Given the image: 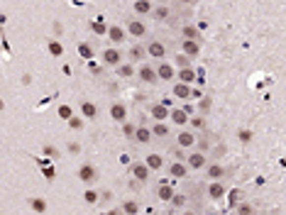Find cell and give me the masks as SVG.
I'll return each instance as SVG.
<instances>
[{
	"label": "cell",
	"mask_w": 286,
	"mask_h": 215,
	"mask_svg": "<svg viewBox=\"0 0 286 215\" xmlns=\"http://www.w3.org/2000/svg\"><path fill=\"white\" fill-rule=\"evenodd\" d=\"M203 137H198V132L196 130H186V127H181L179 132H176V147L179 149H198V144H201Z\"/></svg>",
	"instance_id": "cell-1"
},
{
	"label": "cell",
	"mask_w": 286,
	"mask_h": 215,
	"mask_svg": "<svg viewBox=\"0 0 286 215\" xmlns=\"http://www.w3.org/2000/svg\"><path fill=\"white\" fill-rule=\"evenodd\" d=\"M147 57L152 61H166L169 57V44L164 39H149L147 42Z\"/></svg>",
	"instance_id": "cell-2"
},
{
	"label": "cell",
	"mask_w": 286,
	"mask_h": 215,
	"mask_svg": "<svg viewBox=\"0 0 286 215\" xmlns=\"http://www.w3.org/2000/svg\"><path fill=\"white\" fill-rule=\"evenodd\" d=\"M100 64L108 66V69H118L120 64H125V54L118 47H108V49L100 52Z\"/></svg>",
	"instance_id": "cell-3"
},
{
	"label": "cell",
	"mask_w": 286,
	"mask_h": 215,
	"mask_svg": "<svg viewBox=\"0 0 286 215\" xmlns=\"http://www.w3.org/2000/svg\"><path fill=\"white\" fill-rule=\"evenodd\" d=\"M137 78L144 86H159V73H157V64H140L137 66Z\"/></svg>",
	"instance_id": "cell-4"
},
{
	"label": "cell",
	"mask_w": 286,
	"mask_h": 215,
	"mask_svg": "<svg viewBox=\"0 0 286 215\" xmlns=\"http://www.w3.org/2000/svg\"><path fill=\"white\" fill-rule=\"evenodd\" d=\"M186 164H189L191 171H198V169H206L211 161H208V154H206L203 149H191V152L186 154Z\"/></svg>",
	"instance_id": "cell-5"
},
{
	"label": "cell",
	"mask_w": 286,
	"mask_h": 215,
	"mask_svg": "<svg viewBox=\"0 0 286 215\" xmlns=\"http://www.w3.org/2000/svg\"><path fill=\"white\" fill-rule=\"evenodd\" d=\"M157 73H159V81L161 83H176V64H171V61H157Z\"/></svg>",
	"instance_id": "cell-6"
},
{
	"label": "cell",
	"mask_w": 286,
	"mask_h": 215,
	"mask_svg": "<svg viewBox=\"0 0 286 215\" xmlns=\"http://www.w3.org/2000/svg\"><path fill=\"white\" fill-rule=\"evenodd\" d=\"M130 176L135 179V181H140V184H149V179H152V169L147 166V161H132L130 164Z\"/></svg>",
	"instance_id": "cell-7"
},
{
	"label": "cell",
	"mask_w": 286,
	"mask_h": 215,
	"mask_svg": "<svg viewBox=\"0 0 286 215\" xmlns=\"http://www.w3.org/2000/svg\"><path fill=\"white\" fill-rule=\"evenodd\" d=\"M174 193H176V188H174V184H169V181H159V184H157V188H154L157 201H161V203H166V206L171 203Z\"/></svg>",
	"instance_id": "cell-8"
},
{
	"label": "cell",
	"mask_w": 286,
	"mask_h": 215,
	"mask_svg": "<svg viewBox=\"0 0 286 215\" xmlns=\"http://www.w3.org/2000/svg\"><path fill=\"white\" fill-rule=\"evenodd\" d=\"M125 30H127V34L132 37V39H142V37H147V25H144L140 17H130L127 20V25H125Z\"/></svg>",
	"instance_id": "cell-9"
},
{
	"label": "cell",
	"mask_w": 286,
	"mask_h": 215,
	"mask_svg": "<svg viewBox=\"0 0 286 215\" xmlns=\"http://www.w3.org/2000/svg\"><path fill=\"white\" fill-rule=\"evenodd\" d=\"M179 52L186 54L189 59H198L201 57V42H196V39H179Z\"/></svg>",
	"instance_id": "cell-10"
},
{
	"label": "cell",
	"mask_w": 286,
	"mask_h": 215,
	"mask_svg": "<svg viewBox=\"0 0 286 215\" xmlns=\"http://www.w3.org/2000/svg\"><path fill=\"white\" fill-rule=\"evenodd\" d=\"M227 174H230V169L222 166V164H218V161H211V164L206 166V179H208V181H222Z\"/></svg>",
	"instance_id": "cell-11"
},
{
	"label": "cell",
	"mask_w": 286,
	"mask_h": 215,
	"mask_svg": "<svg viewBox=\"0 0 286 215\" xmlns=\"http://www.w3.org/2000/svg\"><path fill=\"white\" fill-rule=\"evenodd\" d=\"M152 140H154L152 125H137V130H135V140H132V142L140 144V147H147V144H152Z\"/></svg>",
	"instance_id": "cell-12"
},
{
	"label": "cell",
	"mask_w": 286,
	"mask_h": 215,
	"mask_svg": "<svg viewBox=\"0 0 286 215\" xmlns=\"http://www.w3.org/2000/svg\"><path fill=\"white\" fill-rule=\"evenodd\" d=\"M108 37H110V42H113V47H120L130 34H127V30L125 27H120V25H110L108 27Z\"/></svg>",
	"instance_id": "cell-13"
},
{
	"label": "cell",
	"mask_w": 286,
	"mask_h": 215,
	"mask_svg": "<svg viewBox=\"0 0 286 215\" xmlns=\"http://www.w3.org/2000/svg\"><path fill=\"white\" fill-rule=\"evenodd\" d=\"M169 120H171L176 127H189V125H191V115H189L184 108H171V115H169Z\"/></svg>",
	"instance_id": "cell-14"
},
{
	"label": "cell",
	"mask_w": 286,
	"mask_h": 215,
	"mask_svg": "<svg viewBox=\"0 0 286 215\" xmlns=\"http://www.w3.org/2000/svg\"><path fill=\"white\" fill-rule=\"evenodd\" d=\"M189 174H191V169H189V164L186 161H171L169 164V176L171 179H189Z\"/></svg>",
	"instance_id": "cell-15"
},
{
	"label": "cell",
	"mask_w": 286,
	"mask_h": 215,
	"mask_svg": "<svg viewBox=\"0 0 286 215\" xmlns=\"http://www.w3.org/2000/svg\"><path fill=\"white\" fill-rule=\"evenodd\" d=\"M78 181H83V184H95L98 181V169L93 166V164H83L81 169H78Z\"/></svg>",
	"instance_id": "cell-16"
},
{
	"label": "cell",
	"mask_w": 286,
	"mask_h": 215,
	"mask_svg": "<svg viewBox=\"0 0 286 215\" xmlns=\"http://www.w3.org/2000/svg\"><path fill=\"white\" fill-rule=\"evenodd\" d=\"M171 15H174V10H171L169 5H157V7H154V12H152L149 17H152L157 25H164V22H169V20H171Z\"/></svg>",
	"instance_id": "cell-17"
},
{
	"label": "cell",
	"mask_w": 286,
	"mask_h": 215,
	"mask_svg": "<svg viewBox=\"0 0 286 215\" xmlns=\"http://www.w3.org/2000/svg\"><path fill=\"white\" fill-rule=\"evenodd\" d=\"M171 95H174V98H179V100H189V98H193V86L176 81V83H174V88H171Z\"/></svg>",
	"instance_id": "cell-18"
},
{
	"label": "cell",
	"mask_w": 286,
	"mask_h": 215,
	"mask_svg": "<svg viewBox=\"0 0 286 215\" xmlns=\"http://www.w3.org/2000/svg\"><path fill=\"white\" fill-rule=\"evenodd\" d=\"M149 113H152L154 123H166V118L171 115V108H166L164 103H154V105L149 108Z\"/></svg>",
	"instance_id": "cell-19"
},
{
	"label": "cell",
	"mask_w": 286,
	"mask_h": 215,
	"mask_svg": "<svg viewBox=\"0 0 286 215\" xmlns=\"http://www.w3.org/2000/svg\"><path fill=\"white\" fill-rule=\"evenodd\" d=\"M169 206H171L174 211H184V208H189V206H191V196H189L186 191H176Z\"/></svg>",
	"instance_id": "cell-20"
},
{
	"label": "cell",
	"mask_w": 286,
	"mask_h": 215,
	"mask_svg": "<svg viewBox=\"0 0 286 215\" xmlns=\"http://www.w3.org/2000/svg\"><path fill=\"white\" fill-rule=\"evenodd\" d=\"M154 7H157V5H154L152 0H135V2H132V10H135V15H137V17H147V15H152V12H154Z\"/></svg>",
	"instance_id": "cell-21"
},
{
	"label": "cell",
	"mask_w": 286,
	"mask_h": 215,
	"mask_svg": "<svg viewBox=\"0 0 286 215\" xmlns=\"http://www.w3.org/2000/svg\"><path fill=\"white\" fill-rule=\"evenodd\" d=\"M206 193H208L211 201H220V198L227 193V186H225L222 181H211V186L206 188Z\"/></svg>",
	"instance_id": "cell-22"
},
{
	"label": "cell",
	"mask_w": 286,
	"mask_h": 215,
	"mask_svg": "<svg viewBox=\"0 0 286 215\" xmlns=\"http://www.w3.org/2000/svg\"><path fill=\"white\" fill-rule=\"evenodd\" d=\"M110 118L115 123H127V105L125 103H113L110 105Z\"/></svg>",
	"instance_id": "cell-23"
},
{
	"label": "cell",
	"mask_w": 286,
	"mask_h": 215,
	"mask_svg": "<svg viewBox=\"0 0 286 215\" xmlns=\"http://www.w3.org/2000/svg\"><path fill=\"white\" fill-rule=\"evenodd\" d=\"M144 161H147V166H149L152 171H161V169H164V156H161L159 152H149V154L144 156Z\"/></svg>",
	"instance_id": "cell-24"
},
{
	"label": "cell",
	"mask_w": 286,
	"mask_h": 215,
	"mask_svg": "<svg viewBox=\"0 0 286 215\" xmlns=\"http://www.w3.org/2000/svg\"><path fill=\"white\" fill-rule=\"evenodd\" d=\"M196 78H198V73L193 66H186V69H179L176 73V81H181V83H189V86H193L196 83Z\"/></svg>",
	"instance_id": "cell-25"
},
{
	"label": "cell",
	"mask_w": 286,
	"mask_h": 215,
	"mask_svg": "<svg viewBox=\"0 0 286 215\" xmlns=\"http://www.w3.org/2000/svg\"><path fill=\"white\" fill-rule=\"evenodd\" d=\"M181 39H196V42H201V30L196 25H181Z\"/></svg>",
	"instance_id": "cell-26"
},
{
	"label": "cell",
	"mask_w": 286,
	"mask_h": 215,
	"mask_svg": "<svg viewBox=\"0 0 286 215\" xmlns=\"http://www.w3.org/2000/svg\"><path fill=\"white\" fill-rule=\"evenodd\" d=\"M152 132H154V140H166L171 135V127L166 123H154L152 125Z\"/></svg>",
	"instance_id": "cell-27"
},
{
	"label": "cell",
	"mask_w": 286,
	"mask_h": 215,
	"mask_svg": "<svg viewBox=\"0 0 286 215\" xmlns=\"http://www.w3.org/2000/svg\"><path fill=\"white\" fill-rule=\"evenodd\" d=\"M127 57L132 61H142L147 57V44H132V49H127Z\"/></svg>",
	"instance_id": "cell-28"
},
{
	"label": "cell",
	"mask_w": 286,
	"mask_h": 215,
	"mask_svg": "<svg viewBox=\"0 0 286 215\" xmlns=\"http://www.w3.org/2000/svg\"><path fill=\"white\" fill-rule=\"evenodd\" d=\"M81 113H83V118H88V120H95V118H98V108H95V103H91V100H83V103H81Z\"/></svg>",
	"instance_id": "cell-29"
},
{
	"label": "cell",
	"mask_w": 286,
	"mask_h": 215,
	"mask_svg": "<svg viewBox=\"0 0 286 215\" xmlns=\"http://www.w3.org/2000/svg\"><path fill=\"white\" fill-rule=\"evenodd\" d=\"M235 215H259V211L250 203V201H242L235 206Z\"/></svg>",
	"instance_id": "cell-30"
},
{
	"label": "cell",
	"mask_w": 286,
	"mask_h": 215,
	"mask_svg": "<svg viewBox=\"0 0 286 215\" xmlns=\"http://www.w3.org/2000/svg\"><path fill=\"white\" fill-rule=\"evenodd\" d=\"M242 201H247V198H245V191L232 188V191L227 193V203H230V208H235V206H237V203H242Z\"/></svg>",
	"instance_id": "cell-31"
},
{
	"label": "cell",
	"mask_w": 286,
	"mask_h": 215,
	"mask_svg": "<svg viewBox=\"0 0 286 215\" xmlns=\"http://www.w3.org/2000/svg\"><path fill=\"white\" fill-rule=\"evenodd\" d=\"M83 201H86L88 206H98V203H100V193H98L95 188H86V191H83Z\"/></svg>",
	"instance_id": "cell-32"
},
{
	"label": "cell",
	"mask_w": 286,
	"mask_h": 215,
	"mask_svg": "<svg viewBox=\"0 0 286 215\" xmlns=\"http://www.w3.org/2000/svg\"><path fill=\"white\" fill-rule=\"evenodd\" d=\"M123 213H125V215H137V213H140V203H137V201H132V198H127V201L123 203Z\"/></svg>",
	"instance_id": "cell-33"
},
{
	"label": "cell",
	"mask_w": 286,
	"mask_h": 215,
	"mask_svg": "<svg viewBox=\"0 0 286 215\" xmlns=\"http://www.w3.org/2000/svg\"><path fill=\"white\" fill-rule=\"evenodd\" d=\"M115 73H118L120 78H132V76H135V66H132V64H120V66L115 69Z\"/></svg>",
	"instance_id": "cell-34"
},
{
	"label": "cell",
	"mask_w": 286,
	"mask_h": 215,
	"mask_svg": "<svg viewBox=\"0 0 286 215\" xmlns=\"http://www.w3.org/2000/svg\"><path fill=\"white\" fill-rule=\"evenodd\" d=\"M189 127H193L196 132H203V130H206V118L196 113V115L191 118V125H189Z\"/></svg>",
	"instance_id": "cell-35"
},
{
	"label": "cell",
	"mask_w": 286,
	"mask_h": 215,
	"mask_svg": "<svg viewBox=\"0 0 286 215\" xmlns=\"http://www.w3.org/2000/svg\"><path fill=\"white\" fill-rule=\"evenodd\" d=\"M78 54H81L83 59H93V57H95V52H93V47H91L88 42H83V44H78Z\"/></svg>",
	"instance_id": "cell-36"
},
{
	"label": "cell",
	"mask_w": 286,
	"mask_h": 215,
	"mask_svg": "<svg viewBox=\"0 0 286 215\" xmlns=\"http://www.w3.org/2000/svg\"><path fill=\"white\" fill-rule=\"evenodd\" d=\"M47 47H49V54H52V57H62V54H64V47H62L59 42H54V39H52Z\"/></svg>",
	"instance_id": "cell-37"
},
{
	"label": "cell",
	"mask_w": 286,
	"mask_h": 215,
	"mask_svg": "<svg viewBox=\"0 0 286 215\" xmlns=\"http://www.w3.org/2000/svg\"><path fill=\"white\" fill-rule=\"evenodd\" d=\"M135 130H137V127H135L132 123H123V132H125V137H127L130 142L135 140Z\"/></svg>",
	"instance_id": "cell-38"
},
{
	"label": "cell",
	"mask_w": 286,
	"mask_h": 215,
	"mask_svg": "<svg viewBox=\"0 0 286 215\" xmlns=\"http://www.w3.org/2000/svg\"><path fill=\"white\" fill-rule=\"evenodd\" d=\"M66 123H69L71 130H83V118H78V115H73L71 120H66Z\"/></svg>",
	"instance_id": "cell-39"
},
{
	"label": "cell",
	"mask_w": 286,
	"mask_h": 215,
	"mask_svg": "<svg viewBox=\"0 0 286 215\" xmlns=\"http://www.w3.org/2000/svg\"><path fill=\"white\" fill-rule=\"evenodd\" d=\"M59 115H62L64 120H71V118H73V110L69 108V105H62V108H59Z\"/></svg>",
	"instance_id": "cell-40"
},
{
	"label": "cell",
	"mask_w": 286,
	"mask_h": 215,
	"mask_svg": "<svg viewBox=\"0 0 286 215\" xmlns=\"http://www.w3.org/2000/svg\"><path fill=\"white\" fill-rule=\"evenodd\" d=\"M198 0H174V5L176 7H191V5H196Z\"/></svg>",
	"instance_id": "cell-41"
},
{
	"label": "cell",
	"mask_w": 286,
	"mask_h": 215,
	"mask_svg": "<svg viewBox=\"0 0 286 215\" xmlns=\"http://www.w3.org/2000/svg\"><path fill=\"white\" fill-rule=\"evenodd\" d=\"M198 213H201L198 208H193V206H189V208H184V213H181V215H198Z\"/></svg>",
	"instance_id": "cell-42"
},
{
	"label": "cell",
	"mask_w": 286,
	"mask_h": 215,
	"mask_svg": "<svg viewBox=\"0 0 286 215\" xmlns=\"http://www.w3.org/2000/svg\"><path fill=\"white\" fill-rule=\"evenodd\" d=\"M93 30H95L98 34H108V27H103V25H95V22H93Z\"/></svg>",
	"instance_id": "cell-43"
},
{
	"label": "cell",
	"mask_w": 286,
	"mask_h": 215,
	"mask_svg": "<svg viewBox=\"0 0 286 215\" xmlns=\"http://www.w3.org/2000/svg\"><path fill=\"white\" fill-rule=\"evenodd\" d=\"M181 108H184V110H186V113H189L191 118L196 115V105H189V103H186V105H181Z\"/></svg>",
	"instance_id": "cell-44"
},
{
	"label": "cell",
	"mask_w": 286,
	"mask_h": 215,
	"mask_svg": "<svg viewBox=\"0 0 286 215\" xmlns=\"http://www.w3.org/2000/svg\"><path fill=\"white\" fill-rule=\"evenodd\" d=\"M91 73H95V76H103V69H100L98 64H91Z\"/></svg>",
	"instance_id": "cell-45"
},
{
	"label": "cell",
	"mask_w": 286,
	"mask_h": 215,
	"mask_svg": "<svg viewBox=\"0 0 286 215\" xmlns=\"http://www.w3.org/2000/svg\"><path fill=\"white\" fill-rule=\"evenodd\" d=\"M110 215H125L123 211H110Z\"/></svg>",
	"instance_id": "cell-46"
},
{
	"label": "cell",
	"mask_w": 286,
	"mask_h": 215,
	"mask_svg": "<svg viewBox=\"0 0 286 215\" xmlns=\"http://www.w3.org/2000/svg\"><path fill=\"white\" fill-rule=\"evenodd\" d=\"M198 215H211V213H198Z\"/></svg>",
	"instance_id": "cell-47"
},
{
	"label": "cell",
	"mask_w": 286,
	"mask_h": 215,
	"mask_svg": "<svg viewBox=\"0 0 286 215\" xmlns=\"http://www.w3.org/2000/svg\"><path fill=\"white\" fill-rule=\"evenodd\" d=\"M132 2H135V0H132Z\"/></svg>",
	"instance_id": "cell-48"
}]
</instances>
